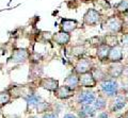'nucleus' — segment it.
I'll list each match as a JSON object with an SVG mask.
<instances>
[{"mask_svg":"<svg viewBox=\"0 0 128 118\" xmlns=\"http://www.w3.org/2000/svg\"><path fill=\"white\" fill-rule=\"evenodd\" d=\"M38 86L42 87L43 89H46L48 92H54L56 89L59 87V81L57 79H54V78H42L38 82Z\"/></svg>","mask_w":128,"mask_h":118,"instance_id":"obj_10","label":"nucleus"},{"mask_svg":"<svg viewBox=\"0 0 128 118\" xmlns=\"http://www.w3.org/2000/svg\"><path fill=\"white\" fill-rule=\"evenodd\" d=\"M92 68H93V63H92V61L90 59L82 57V58H79L78 61L76 62L74 71L78 74H81V73H84L88 71H91Z\"/></svg>","mask_w":128,"mask_h":118,"instance_id":"obj_5","label":"nucleus"},{"mask_svg":"<svg viewBox=\"0 0 128 118\" xmlns=\"http://www.w3.org/2000/svg\"><path fill=\"white\" fill-rule=\"evenodd\" d=\"M115 11L121 15H125L128 12V0H121L116 4Z\"/></svg>","mask_w":128,"mask_h":118,"instance_id":"obj_23","label":"nucleus"},{"mask_svg":"<svg viewBox=\"0 0 128 118\" xmlns=\"http://www.w3.org/2000/svg\"><path fill=\"white\" fill-rule=\"evenodd\" d=\"M54 42L59 46H66L70 44V33L64 32V31H60V32L56 33L52 36Z\"/></svg>","mask_w":128,"mask_h":118,"instance_id":"obj_13","label":"nucleus"},{"mask_svg":"<svg viewBox=\"0 0 128 118\" xmlns=\"http://www.w3.org/2000/svg\"><path fill=\"white\" fill-rule=\"evenodd\" d=\"M97 118H108V113H107V112H102V113H99Z\"/></svg>","mask_w":128,"mask_h":118,"instance_id":"obj_29","label":"nucleus"},{"mask_svg":"<svg viewBox=\"0 0 128 118\" xmlns=\"http://www.w3.org/2000/svg\"><path fill=\"white\" fill-rule=\"evenodd\" d=\"M96 85L97 81L95 80L92 71L79 74V86L81 88H94Z\"/></svg>","mask_w":128,"mask_h":118,"instance_id":"obj_4","label":"nucleus"},{"mask_svg":"<svg viewBox=\"0 0 128 118\" xmlns=\"http://www.w3.org/2000/svg\"><path fill=\"white\" fill-rule=\"evenodd\" d=\"M124 19L120 16H111L106 19L105 29L109 34H118L123 31Z\"/></svg>","mask_w":128,"mask_h":118,"instance_id":"obj_2","label":"nucleus"},{"mask_svg":"<svg viewBox=\"0 0 128 118\" xmlns=\"http://www.w3.org/2000/svg\"><path fill=\"white\" fill-rule=\"evenodd\" d=\"M123 19H124V25L128 26V12H127L125 15H124V18Z\"/></svg>","mask_w":128,"mask_h":118,"instance_id":"obj_30","label":"nucleus"},{"mask_svg":"<svg viewBox=\"0 0 128 118\" xmlns=\"http://www.w3.org/2000/svg\"><path fill=\"white\" fill-rule=\"evenodd\" d=\"M125 84H127V85H125V86H124V89H125L126 92H128V79H126V81H125Z\"/></svg>","mask_w":128,"mask_h":118,"instance_id":"obj_31","label":"nucleus"},{"mask_svg":"<svg viewBox=\"0 0 128 118\" xmlns=\"http://www.w3.org/2000/svg\"><path fill=\"white\" fill-rule=\"evenodd\" d=\"M99 88L102 95L107 98H113L118 94L120 86L114 79H105L99 82Z\"/></svg>","mask_w":128,"mask_h":118,"instance_id":"obj_1","label":"nucleus"},{"mask_svg":"<svg viewBox=\"0 0 128 118\" xmlns=\"http://www.w3.org/2000/svg\"><path fill=\"white\" fill-rule=\"evenodd\" d=\"M42 118H58V115L56 113H52V112H47L43 115Z\"/></svg>","mask_w":128,"mask_h":118,"instance_id":"obj_26","label":"nucleus"},{"mask_svg":"<svg viewBox=\"0 0 128 118\" xmlns=\"http://www.w3.org/2000/svg\"><path fill=\"white\" fill-rule=\"evenodd\" d=\"M123 70V64L122 62L120 63H109L107 67V76H109L111 79H118L122 76Z\"/></svg>","mask_w":128,"mask_h":118,"instance_id":"obj_12","label":"nucleus"},{"mask_svg":"<svg viewBox=\"0 0 128 118\" xmlns=\"http://www.w3.org/2000/svg\"><path fill=\"white\" fill-rule=\"evenodd\" d=\"M75 92H76L75 89L68 87V86L61 85L54 92V95L56 98H58L60 100H66L73 97L75 95Z\"/></svg>","mask_w":128,"mask_h":118,"instance_id":"obj_9","label":"nucleus"},{"mask_svg":"<svg viewBox=\"0 0 128 118\" xmlns=\"http://www.w3.org/2000/svg\"><path fill=\"white\" fill-rule=\"evenodd\" d=\"M62 118H79L78 116H76L75 114H70V113H68V114H65Z\"/></svg>","mask_w":128,"mask_h":118,"instance_id":"obj_28","label":"nucleus"},{"mask_svg":"<svg viewBox=\"0 0 128 118\" xmlns=\"http://www.w3.org/2000/svg\"><path fill=\"white\" fill-rule=\"evenodd\" d=\"M118 118H123V116H122V117H118Z\"/></svg>","mask_w":128,"mask_h":118,"instance_id":"obj_33","label":"nucleus"},{"mask_svg":"<svg viewBox=\"0 0 128 118\" xmlns=\"http://www.w3.org/2000/svg\"><path fill=\"white\" fill-rule=\"evenodd\" d=\"M95 99H96L95 93L90 90V88H84L79 94H77V102L81 105L93 104Z\"/></svg>","mask_w":128,"mask_h":118,"instance_id":"obj_6","label":"nucleus"},{"mask_svg":"<svg viewBox=\"0 0 128 118\" xmlns=\"http://www.w3.org/2000/svg\"><path fill=\"white\" fill-rule=\"evenodd\" d=\"M93 105L96 109V111H102V110H105L107 107V97H105L102 94L98 95V97H96Z\"/></svg>","mask_w":128,"mask_h":118,"instance_id":"obj_18","label":"nucleus"},{"mask_svg":"<svg viewBox=\"0 0 128 118\" xmlns=\"http://www.w3.org/2000/svg\"><path fill=\"white\" fill-rule=\"evenodd\" d=\"M96 115V109L92 104H84L81 105V108L78 111L79 118H92Z\"/></svg>","mask_w":128,"mask_h":118,"instance_id":"obj_14","label":"nucleus"},{"mask_svg":"<svg viewBox=\"0 0 128 118\" xmlns=\"http://www.w3.org/2000/svg\"><path fill=\"white\" fill-rule=\"evenodd\" d=\"M124 79H128V63L123 64V70H122V76Z\"/></svg>","mask_w":128,"mask_h":118,"instance_id":"obj_25","label":"nucleus"},{"mask_svg":"<svg viewBox=\"0 0 128 118\" xmlns=\"http://www.w3.org/2000/svg\"><path fill=\"white\" fill-rule=\"evenodd\" d=\"M127 100H128V97L126 95H120V94H118L110 104V111L115 113L123 110L127 103Z\"/></svg>","mask_w":128,"mask_h":118,"instance_id":"obj_11","label":"nucleus"},{"mask_svg":"<svg viewBox=\"0 0 128 118\" xmlns=\"http://www.w3.org/2000/svg\"><path fill=\"white\" fill-rule=\"evenodd\" d=\"M122 46L123 47H128V33L126 34H124V36H123V39H122Z\"/></svg>","mask_w":128,"mask_h":118,"instance_id":"obj_27","label":"nucleus"},{"mask_svg":"<svg viewBox=\"0 0 128 118\" xmlns=\"http://www.w3.org/2000/svg\"><path fill=\"white\" fill-rule=\"evenodd\" d=\"M102 20V14L95 9H89L83 15V23L88 27H93Z\"/></svg>","mask_w":128,"mask_h":118,"instance_id":"obj_3","label":"nucleus"},{"mask_svg":"<svg viewBox=\"0 0 128 118\" xmlns=\"http://www.w3.org/2000/svg\"><path fill=\"white\" fill-rule=\"evenodd\" d=\"M102 43H105L109 47H113L115 45H118V38L116 36V34H107L105 38H104Z\"/></svg>","mask_w":128,"mask_h":118,"instance_id":"obj_22","label":"nucleus"},{"mask_svg":"<svg viewBox=\"0 0 128 118\" xmlns=\"http://www.w3.org/2000/svg\"><path fill=\"white\" fill-rule=\"evenodd\" d=\"M86 49L84 45H76L74 47H72V56L77 59L82 58L86 54Z\"/></svg>","mask_w":128,"mask_h":118,"instance_id":"obj_20","label":"nucleus"},{"mask_svg":"<svg viewBox=\"0 0 128 118\" xmlns=\"http://www.w3.org/2000/svg\"><path fill=\"white\" fill-rule=\"evenodd\" d=\"M29 118H36V117H29Z\"/></svg>","mask_w":128,"mask_h":118,"instance_id":"obj_32","label":"nucleus"},{"mask_svg":"<svg viewBox=\"0 0 128 118\" xmlns=\"http://www.w3.org/2000/svg\"><path fill=\"white\" fill-rule=\"evenodd\" d=\"M26 101H27L28 107H30V108H36L43 100H42L41 97L38 96V95H35V94H29V95L26 97Z\"/></svg>","mask_w":128,"mask_h":118,"instance_id":"obj_19","label":"nucleus"},{"mask_svg":"<svg viewBox=\"0 0 128 118\" xmlns=\"http://www.w3.org/2000/svg\"><path fill=\"white\" fill-rule=\"evenodd\" d=\"M110 48L111 47L106 45L105 43H102V44H99L97 46V48H96V57H97V59L100 62H107Z\"/></svg>","mask_w":128,"mask_h":118,"instance_id":"obj_16","label":"nucleus"},{"mask_svg":"<svg viewBox=\"0 0 128 118\" xmlns=\"http://www.w3.org/2000/svg\"><path fill=\"white\" fill-rule=\"evenodd\" d=\"M30 58V52L25 48H19L15 49L12 53L11 61L15 63V64H22V63L27 62V60Z\"/></svg>","mask_w":128,"mask_h":118,"instance_id":"obj_8","label":"nucleus"},{"mask_svg":"<svg viewBox=\"0 0 128 118\" xmlns=\"http://www.w3.org/2000/svg\"><path fill=\"white\" fill-rule=\"evenodd\" d=\"M64 85L77 90L80 87L79 86V74L76 73L75 71H73L70 74H68V76L64 79Z\"/></svg>","mask_w":128,"mask_h":118,"instance_id":"obj_17","label":"nucleus"},{"mask_svg":"<svg viewBox=\"0 0 128 118\" xmlns=\"http://www.w3.org/2000/svg\"><path fill=\"white\" fill-rule=\"evenodd\" d=\"M78 27V22L75 20V19H67V18H63L61 20V23H60V28H61V31H64V32L67 33H72L77 29Z\"/></svg>","mask_w":128,"mask_h":118,"instance_id":"obj_15","label":"nucleus"},{"mask_svg":"<svg viewBox=\"0 0 128 118\" xmlns=\"http://www.w3.org/2000/svg\"><path fill=\"white\" fill-rule=\"evenodd\" d=\"M12 99V94L9 92H0V108L6 105Z\"/></svg>","mask_w":128,"mask_h":118,"instance_id":"obj_24","label":"nucleus"},{"mask_svg":"<svg viewBox=\"0 0 128 118\" xmlns=\"http://www.w3.org/2000/svg\"><path fill=\"white\" fill-rule=\"evenodd\" d=\"M124 60V51L123 46L115 45L110 48L109 56H108V63H120Z\"/></svg>","mask_w":128,"mask_h":118,"instance_id":"obj_7","label":"nucleus"},{"mask_svg":"<svg viewBox=\"0 0 128 118\" xmlns=\"http://www.w3.org/2000/svg\"><path fill=\"white\" fill-rule=\"evenodd\" d=\"M91 71H92V73H93L95 80L97 81V83H99L100 81L107 79V72L104 71L102 68H95V67H93Z\"/></svg>","mask_w":128,"mask_h":118,"instance_id":"obj_21","label":"nucleus"}]
</instances>
